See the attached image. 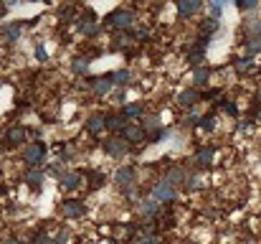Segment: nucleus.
Here are the masks:
<instances>
[{
  "mask_svg": "<svg viewBox=\"0 0 261 244\" xmlns=\"http://www.w3.org/2000/svg\"><path fill=\"white\" fill-rule=\"evenodd\" d=\"M127 150H129V143H127L124 137H109V140L104 143V153L112 155V158H124Z\"/></svg>",
  "mask_w": 261,
  "mask_h": 244,
  "instance_id": "nucleus-6",
  "label": "nucleus"
},
{
  "mask_svg": "<svg viewBox=\"0 0 261 244\" xmlns=\"http://www.w3.org/2000/svg\"><path fill=\"white\" fill-rule=\"evenodd\" d=\"M213 155H215V150H213V148H200V150H198V155H195V163H198L200 168H208V165L213 163Z\"/></svg>",
  "mask_w": 261,
  "mask_h": 244,
  "instance_id": "nucleus-25",
  "label": "nucleus"
},
{
  "mask_svg": "<svg viewBox=\"0 0 261 244\" xmlns=\"http://www.w3.org/2000/svg\"><path fill=\"white\" fill-rule=\"evenodd\" d=\"M0 244H21L16 236H8V239H3V241H0Z\"/></svg>",
  "mask_w": 261,
  "mask_h": 244,
  "instance_id": "nucleus-43",
  "label": "nucleus"
},
{
  "mask_svg": "<svg viewBox=\"0 0 261 244\" xmlns=\"http://www.w3.org/2000/svg\"><path fill=\"white\" fill-rule=\"evenodd\" d=\"M112 79H114V87L124 89V87H129V79H132V74H129L127 69H119V72H112Z\"/></svg>",
  "mask_w": 261,
  "mask_h": 244,
  "instance_id": "nucleus-28",
  "label": "nucleus"
},
{
  "mask_svg": "<svg viewBox=\"0 0 261 244\" xmlns=\"http://www.w3.org/2000/svg\"><path fill=\"white\" fill-rule=\"evenodd\" d=\"M152 198H155V201H165V203H167V201H175V198H178V191H175L167 181H160V183H155V186H152Z\"/></svg>",
  "mask_w": 261,
  "mask_h": 244,
  "instance_id": "nucleus-7",
  "label": "nucleus"
},
{
  "mask_svg": "<svg viewBox=\"0 0 261 244\" xmlns=\"http://www.w3.org/2000/svg\"><path fill=\"white\" fill-rule=\"evenodd\" d=\"M142 127H145V132H155V130H160L162 125H160V117H157V115H150V117L142 122Z\"/></svg>",
  "mask_w": 261,
  "mask_h": 244,
  "instance_id": "nucleus-31",
  "label": "nucleus"
},
{
  "mask_svg": "<svg viewBox=\"0 0 261 244\" xmlns=\"http://www.w3.org/2000/svg\"><path fill=\"white\" fill-rule=\"evenodd\" d=\"M135 21H137L135 11H127V8H117V11H112V13L104 18V23H107L109 28H117V31H127V28H132Z\"/></svg>",
  "mask_w": 261,
  "mask_h": 244,
  "instance_id": "nucleus-1",
  "label": "nucleus"
},
{
  "mask_svg": "<svg viewBox=\"0 0 261 244\" xmlns=\"http://www.w3.org/2000/svg\"><path fill=\"white\" fill-rule=\"evenodd\" d=\"M89 89H92L97 97H107V94L114 89V79H112V74L92 77V79H89Z\"/></svg>",
  "mask_w": 261,
  "mask_h": 244,
  "instance_id": "nucleus-4",
  "label": "nucleus"
},
{
  "mask_svg": "<svg viewBox=\"0 0 261 244\" xmlns=\"http://www.w3.org/2000/svg\"><path fill=\"white\" fill-rule=\"evenodd\" d=\"M21 36H23V23L11 21V23H6V26H3V41L16 44V41H21Z\"/></svg>",
  "mask_w": 261,
  "mask_h": 244,
  "instance_id": "nucleus-10",
  "label": "nucleus"
},
{
  "mask_svg": "<svg viewBox=\"0 0 261 244\" xmlns=\"http://www.w3.org/2000/svg\"><path fill=\"white\" fill-rule=\"evenodd\" d=\"M203 59H205V49H203V46H198V44H195V46H190V49H188V61H190V66H193V69L203 66V64H200Z\"/></svg>",
  "mask_w": 261,
  "mask_h": 244,
  "instance_id": "nucleus-21",
  "label": "nucleus"
},
{
  "mask_svg": "<svg viewBox=\"0 0 261 244\" xmlns=\"http://www.w3.org/2000/svg\"><path fill=\"white\" fill-rule=\"evenodd\" d=\"M89 64H92L89 59H84V56H76V59L71 61V72H74V74H86V72H89Z\"/></svg>",
  "mask_w": 261,
  "mask_h": 244,
  "instance_id": "nucleus-29",
  "label": "nucleus"
},
{
  "mask_svg": "<svg viewBox=\"0 0 261 244\" xmlns=\"http://www.w3.org/2000/svg\"><path fill=\"white\" fill-rule=\"evenodd\" d=\"M26 140H28V130H26V127L13 125V127H8V130H6V145H8V148L26 145Z\"/></svg>",
  "mask_w": 261,
  "mask_h": 244,
  "instance_id": "nucleus-5",
  "label": "nucleus"
},
{
  "mask_svg": "<svg viewBox=\"0 0 261 244\" xmlns=\"http://www.w3.org/2000/svg\"><path fill=\"white\" fill-rule=\"evenodd\" d=\"M137 211H140L142 216H150V219H152V216L160 211V201H155V198H145V201H140Z\"/></svg>",
  "mask_w": 261,
  "mask_h": 244,
  "instance_id": "nucleus-22",
  "label": "nucleus"
},
{
  "mask_svg": "<svg viewBox=\"0 0 261 244\" xmlns=\"http://www.w3.org/2000/svg\"><path fill=\"white\" fill-rule=\"evenodd\" d=\"M258 107H261V94H258Z\"/></svg>",
  "mask_w": 261,
  "mask_h": 244,
  "instance_id": "nucleus-45",
  "label": "nucleus"
},
{
  "mask_svg": "<svg viewBox=\"0 0 261 244\" xmlns=\"http://www.w3.org/2000/svg\"><path fill=\"white\" fill-rule=\"evenodd\" d=\"M122 137H124L129 145H140V143H145V140H147V132H145V127H142V125L129 122V125H127V130L122 132Z\"/></svg>",
  "mask_w": 261,
  "mask_h": 244,
  "instance_id": "nucleus-8",
  "label": "nucleus"
},
{
  "mask_svg": "<svg viewBox=\"0 0 261 244\" xmlns=\"http://www.w3.org/2000/svg\"><path fill=\"white\" fill-rule=\"evenodd\" d=\"M238 11H256L258 8V3H256V0H238Z\"/></svg>",
  "mask_w": 261,
  "mask_h": 244,
  "instance_id": "nucleus-35",
  "label": "nucleus"
},
{
  "mask_svg": "<svg viewBox=\"0 0 261 244\" xmlns=\"http://www.w3.org/2000/svg\"><path fill=\"white\" fill-rule=\"evenodd\" d=\"M256 120H258V122H261V107H258V112H256Z\"/></svg>",
  "mask_w": 261,
  "mask_h": 244,
  "instance_id": "nucleus-44",
  "label": "nucleus"
},
{
  "mask_svg": "<svg viewBox=\"0 0 261 244\" xmlns=\"http://www.w3.org/2000/svg\"><path fill=\"white\" fill-rule=\"evenodd\" d=\"M243 33H246V39L261 36V18H258V16H248V18H243Z\"/></svg>",
  "mask_w": 261,
  "mask_h": 244,
  "instance_id": "nucleus-17",
  "label": "nucleus"
},
{
  "mask_svg": "<svg viewBox=\"0 0 261 244\" xmlns=\"http://www.w3.org/2000/svg\"><path fill=\"white\" fill-rule=\"evenodd\" d=\"M46 153H49V145L46 143H28L23 148V163L28 168H38L44 160H46Z\"/></svg>",
  "mask_w": 261,
  "mask_h": 244,
  "instance_id": "nucleus-2",
  "label": "nucleus"
},
{
  "mask_svg": "<svg viewBox=\"0 0 261 244\" xmlns=\"http://www.w3.org/2000/svg\"><path fill=\"white\" fill-rule=\"evenodd\" d=\"M208 82H210V66H198V69H193V89L208 87Z\"/></svg>",
  "mask_w": 261,
  "mask_h": 244,
  "instance_id": "nucleus-18",
  "label": "nucleus"
},
{
  "mask_svg": "<svg viewBox=\"0 0 261 244\" xmlns=\"http://www.w3.org/2000/svg\"><path fill=\"white\" fill-rule=\"evenodd\" d=\"M86 178L92 181V183H89L92 191H97V188H102V186L107 183V176H104L102 170H86Z\"/></svg>",
  "mask_w": 261,
  "mask_h": 244,
  "instance_id": "nucleus-26",
  "label": "nucleus"
},
{
  "mask_svg": "<svg viewBox=\"0 0 261 244\" xmlns=\"http://www.w3.org/2000/svg\"><path fill=\"white\" fill-rule=\"evenodd\" d=\"M200 8H203L200 0H180V3H178V16H180V18H190V16H195Z\"/></svg>",
  "mask_w": 261,
  "mask_h": 244,
  "instance_id": "nucleus-14",
  "label": "nucleus"
},
{
  "mask_svg": "<svg viewBox=\"0 0 261 244\" xmlns=\"http://www.w3.org/2000/svg\"><path fill=\"white\" fill-rule=\"evenodd\" d=\"M243 46H246V51H248V56H251V54H261V36H253V39H246V41H243Z\"/></svg>",
  "mask_w": 261,
  "mask_h": 244,
  "instance_id": "nucleus-30",
  "label": "nucleus"
},
{
  "mask_svg": "<svg viewBox=\"0 0 261 244\" xmlns=\"http://www.w3.org/2000/svg\"><path fill=\"white\" fill-rule=\"evenodd\" d=\"M200 127L210 132V130L215 127V117H213V115H205V117H200Z\"/></svg>",
  "mask_w": 261,
  "mask_h": 244,
  "instance_id": "nucleus-36",
  "label": "nucleus"
},
{
  "mask_svg": "<svg viewBox=\"0 0 261 244\" xmlns=\"http://www.w3.org/2000/svg\"><path fill=\"white\" fill-rule=\"evenodd\" d=\"M203 183H200V178L198 176H188V181H185V191H198Z\"/></svg>",
  "mask_w": 261,
  "mask_h": 244,
  "instance_id": "nucleus-34",
  "label": "nucleus"
},
{
  "mask_svg": "<svg viewBox=\"0 0 261 244\" xmlns=\"http://www.w3.org/2000/svg\"><path fill=\"white\" fill-rule=\"evenodd\" d=\"M31 244H56V241H54V236H49L46 231H36V234L31 236Z\"/></svg>",
  "mask_w": 261,
  "mask_h": 244,
  "instance_id": "nucleus-32",
  "label": "nucleus"
},
{
  "mask_svg": "<svg viewBox=\"0 0 261 244\" xmlns=\"http://www.w3.org/2000/svg\"><path fill=\"white\" fill-rule=\"evenodd\" d=\"M61 211H64L66 219H81V216L86 214V206H84L81 201H76V198H66V201L61 203Z\"/></svg>",
  "mask_w": 261,
  "mask_h": 244,
  "instance_id": "nucleus-9",
  "label": "nucleus"
},
{
  "mask_svg": "<svg viewBox=\"0 0 261 244\" xmlns=\"http://www.w3.org/2000/svg\"><path fill=\"white\" fill-rule=\"evenodd\" d=\"M36 59H38V61H46V59H49V51H46V46H41V44L36 46Z\"/></svg>",
  "mask_w": 261,
  "mask_h": 244,
  "instance_id": "nucleus-38",
  "label": "nucleus"
},
{
  "mask_svg": "<svg viewBox=\"0 0 261 244\" xmlns=\"http://www.w3.org/2000/svg\"><path fill=\"white\" fill-rule=\"evenodd\" d=\"M233 69H236L238 74H248V72L253 69L251 56H238V59H233Z\"/></svg>",
  "mask_w": 261,
  "mask_h": 244,
  "instance_id": "nucleus-27",
  "label": "nucleus"
},
{
  "mask_svg": "<svg viewBox=\"0 0 261 244\" xmlns=\"http://www.w3.org/2000/svg\"><path fill=\"white\" fill-rule=\"evenodd\" d=\"M54 241H56V244H69V236H66V234H59Z\"/></svg>",
  "mask_w": 261,
  "mask_h": 244,
  "instance_id": "nucleus-42",
  "label": "nucleus"
},
{
  "mask_svg": "<svg viewBox=\"0 0 261 244\" xmlns=\"http://www.w3.org/2000/svg\"><path fill=\"white\" fill-rule=\"evenodd\" d=\"M215 31H218V21H213V18H205V21H200V26H198L200 39H210Z\"/></svg>",
  "mask_w": 261,
  "mask_h": 244,
  "instance_id": "nucleus-24",
  "label": "nucleus"
},
{
  "mask_svg": "<svg viewBox=\"0 0 261 244\" xmlns=\"http://www.w3.org/2000/svg\"><path fill=\"white\" fill-rule=\"evenodd\" d=\"M89 16V13H86ZM86 16L84 18H76V23H79V28H81V33L86 36V39H94V36H99V23L97 21H86Z\"/></svg>",
  "mask_w": 261,
  "mask_h": 244,
  "instance_id": "nucleus-19",
  "label": "nucleus"
},
{
  "mask_svg": "<svg viewBox=\"0 0 261 244\" xmlns=\"http://www.w3.org/2000/svg\"><path fill=\"white\" fill-rule=\"evenodd\" d=\"M208 13H210L208 18H213V21H221V13H223V6H221V3H210V6H208Z\"/></svg>",
  "mask_w": 261,
  "mask_h": 244,
  "instance_id": "nucleus-33",
  "label": "nucleus"
},
{
  "mask_svg": "<svg viewBox=\"0 0 261 244\" xmlns=\"http://www.w3.org/2000/svg\"><path fill=\"white\" fill-rule=\"evenodd\" d=\"M198 102H200V92H198V89H183V92L178 94V104H180L183 110H193Z\"/></svg>",
  "mask_w": 261,
  "mask_h": 244,
  "instance_id": "nucleus-11",
  "label": "nucleus"
},
{
  "mask_svg": "<svg viewBox=\"0 0 261 244\" xmlns=\"http://www.w3.org/2000/svg\"><path fill=\"white\" fill-rule=\"evenodd\" d=\"M162 137H167V130H165V127H160V130H155V132H152V135H150L147 140H150V143H160Z\"/></svg>",
  "mask_w": 261,
  "mask_h": 244,
  "instance_id": "nucleus-37",
  "label": "nucleus"
},
{
  "mask_svg": "<svg viewBox=\"0 0 261 244\" xmlns=\"http://www.w3.org/2000/svg\"><path fill=\"white\" fill-rule=\"evenodd\" d=\"M114 183H117L122 191L135 188V183H137V170H135L132 165H122V168H117V173H114Z\"/></svg>",
  "mask_w": 261,
  "mask_h": 244,
  "instance_id": "nucleus-3",
  "label": "nucleus"
},
{
  "mask_svg": "<svg viewBox=\"0 0 261 244\" xmlns=\"http://www.w3.org/2000/svg\"><path fill=\"white\" fill-rule=\"evenodd\" d=\"M23 181H26L33 191H38V188H41V183H44V170H41V168H28Z\"/></svg>",
  "mask_w": 261,
  "mask_h": 244,
  "instance_id": "nucleus-20",
  "label": "nucleus"
},
{
  "mask_svg": "<svg viewBox=\"0 0 261 244\" xmlns=\"http://www.w3.org/2000/svg\"><path fill=\"white\" fill-rule=\"evenodd\" d=\"M165 181H167L172 188H175V186H185V181H188V170H185L183 165H172V168L167 170Z\"/></svg>",
  "mask_w": 261,
  "mask_h": 244,
  "instance_id": "nucleus-13",
  "label": "nucleus"
},
{
  "mask_svg": "<svg viewBox=\"0 0 261 244\" xmlns=\"http://www.w3.org/2000/svg\"><path fill=\"white\" fill-rule=\"evenodd\" d=\"M107 130V115H92V117H86V132L89 135H102Z\"/></svg>",
  "mask_w": 261,
  "mask_h": 244,
  "instance_id": "nucleus-12",
  "label": "nucleus"
},
{
  "mask_svg": "<svg viewBox=\"0 0 261 244\" xmlns=\"http://www.w3.org/2000/svg\"><path fill=\"white\" fill-rule=\"evenodd\" d=\"M122 115L127 120H135V117H142L145 115V104L142 102H132V104H122Z\"/></svg>",
  "mask_w": 261,
  "mask_h": 244,
  "instance_id": "nucleus-23",
  "label": "nucleus"
},
{
  "mask_svg": "<svg viewBox=\"0 0 261 244\" xmlns=\"http://www.w3.org/2000/svg\"><path fill=\"white\" fill-rule=\"evenodd\" d=\"M223 110H226L228 115H233V117L238 115V110H236V104H228V102H223Z\"/></svg>",
  "mask_w": 261,
  "mask_h": 244,
  "instance_id": "nucleus-41",
  "label": "nucleus"
},
{
  "mask_svg": "<svg viewBox=\"0 0 261 244\" xmlns=\"http://www.w3.org/2000/svg\"><path fill=\"white\" fill-rule=\"evenodd\" d=\"M46 173H49V176H61V163H54Z\"/></svg>",
  "mask_w": 261,
  "mask_h": 244,
  "instance_id": "nucleus-40",
  "label": "nucleus"
},
{
  "mask_svg": "<svg viewBox=\"0 0 261 244\" xmlns=\"http://www.w3.org/2000/svg\"><path fill=\"white\" fill-rule=\"evenodd\" d=\"M140 244H160V236H155V234H147V236H142V241Z\"/></svg>",
  "mask_w": 261,
  "mask_h": 244,
  "instance_id": "nucleus-39",
  "label": "nucleus"
},
{
  "mask_svg": "<svg viewBox=\"0 0 261 244\" xmlns=\"http://www.w3.org/2000/svg\"><path fill=\"white\" fill-rule=\"evenodd\" d=\"M127 125H129V120H127L122 112H119V115H107V130H112V132H124Z\"/></svg>",
  "mask_w": 261,
  "mask_h": 244,
  "instance_id": "nucleus-16",
  "label": "nucleus"
},
{
  "mask_svg": "<svg viewBox=\"0 0 261 244\" xmlns=\"http://www.w3.org/2000/svg\"><path fill=\"white\" fill-rule=\"evenodd\" d=\"M81 181H84V173H79V170L64 173V176H61V188H64V191H76V188L81 186Z\"/></svg>",
  "mask_w": 261,
  "mask_h": 244,
  "instance_id": "nucleus-15",
  "label": "nucleus"
}]
</instances>
